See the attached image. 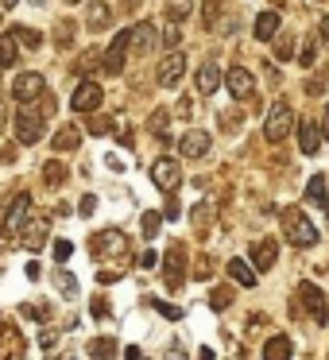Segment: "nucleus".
Returning a JSON list of instances; mask_svg holds the SVG:
<instances>
[{
  "label": "nucleus",
  "instance_id": "nucleus-15",
  "mask_svg": "<svg viewBox=\"0 0 329 360\" xmlns=\"http://www.w3.org/2000/svg\"><path fill=\"white\" fill-rule=\"evenodd\" d=\"M20 352H24V337L8 321H0V360H16Z\"/></svg>",
  "mask_w": 329,
  "mask_h": 360
},
{
  "label": "nucleus",
  "instance_id": "nucleus-6",
  "mask_svg": "<svg viewBox=\"0 0 329 360\" xmlns=\"http://www.w3.org/2000/svg\"><path fill=\"white\" fill-rule=\"evenodd\" d=\"M298 298H302V306L310 310V318L318 321V326H325L329 321V306H325V295H321L314 283H298Z\"/></svg>",
  "mask_w": 329,
  "mask_h": 360
},
{
  "label": "nucleus",
  "instance_id": "nucleus-39",
  "mask_svg": "<svg viewBox=\"0 0 329 360\" xmlns=\"http://www.w3.org/2000/svg\"><path fill=\"white\" fill-rule=\"evenodd\" d=\"M314 58H318V39L306 43V51L298 55V63H302V66H314Z\"/></svg>",
  "mask_w": 329,
  "mask_h": 360
},
{
  "label": "nucleus",
  "instance_id": "nucleus-30",
  "mask_svg": "<svg viewBox=\"0 0 329 360\" xmlns=\"http://www.w3.org/2000/svg\"><path fill=\"white\" fill-rule=\"evenodd\" d=\"M12 39H16V43H24V47H43V35L39 32H35V27H16V32H12Z\"/></svg>",
  "mask_w": 329,
  "mask_h": 360
},
{
  "label": "nucleus",
  "instance_id": "nucleus-27",
  "mask_svg": "<svg viewBox=\"0 0 329 360\" xmlns=\"http://www.w3.org/2000/svg\"><path fill=\"white\" fill-rule=\"evenodd\" d=\"M16 58H20V51H16V39H12V32H8V35H0V70L16 66Z\"/></svg>",
  "mask_w": 329,
  "mask_h": 360
},
{
  "label": "nucleus",
  "instance_id": "nucleus-47",
  "mask_svg": "<svg viewBox=\"0 0 329 360\" xmlns=\"http://www.w3.org/2000/svg\"><path fill=\"white\" fill-rule=\"evenodd\" d=\"M70 39H74V27L63 24V27H58V43H70Z\"/></svg>",
  "mask_w": 329,
  "mask_h": 360
},
{
  "label": "nucleus",
  "instance_id": "nucleus-44",
  "mask_svg": "<svg viewBox=\"0 0 329 360\" xmlns=\"http://www.w3.org/2000/svg\"><path fill=\"white\" fill-rule=\"evenodd\" d=\"M47 306H24V318H47Z\"/></svg>",
  "mask_w": 329,
  "mask_h": 360
},
{
  "label": "nucleus",
  "instance_id": "nucleus-11",
  "mask_svg": "<svg viewBox=\"0 0 329 360\" xmlns=\"http://www.w3.org/2000/svg\"><path fill=\"white\" fill-rule=\"evenodd\" d=\"M155 39H159V32H155V24L151 20H140V24L128 32V51H155Z\"/></svg>",
  "mask_w": 329,
  "mask_h": 360
},
{
  "label": "nucleus",
  "instance_id": "nucleus-37",
  "mask_svg": "<svg viewBox=\"0 0 329 360\" xmlns=\"http://www.w3.org/2000/svg\"><path fill=\"white\" fill-rule=\"evenodd\" d=\"M167 120H171V112H167V109H159L155 117H151V132H155V136H163V132H167Z\"/></svg>",
  "mask_w": 329,
  "mask_h": 360
},
{
  "label": "nucleus",
  "instance_id": "nucleus-7",
  "mask_svg": "<svg viewBox=\"0 0 329 360\" xmlns=\"http://www.w3.org/2000/svg\"><path fill=\"white\" fill-rule=\"evenodd\" d=\"M39 136H43V112H35V109L16 112V140L20 143H39Z\"/></svg>",
  "mask_w": 329,
  "mask_h": 360
},
{
  "label": "nucleus",
  "instance_id": "nucleus-40",
  "mask_svg": "<svg viewBox=\"0 0 329 360\" xmlns=\"http://www.w3.org/2000/svg\"><path fill=\"white\" fill-rule=\"evenodd\" d=\"M179 39H182L179 24H171V27H167V32H163V43H167V47H179Z\"/></svg>",
  "mask_w": 329,
  "mask_h": 360
},
{
  "label": "nucleus",
  "instance_id": "nucleus-31",
  "mask_svg": "<svg viewBox=\"0 0 329 360\" xmlns=\"http://www.w3.org/2000/svg\"><path fill=\"white\" fill-rule=\"evenodd\" d=\"M209 306L213 310H225V306H233V287H217L209 295Z\"/></svg>",
  "mask_w": 329,
  "mask_h": 360
},
{
  "label": "nucleus",
  "instance_id": "nucleus-42",
  "mask_svg": "<svg viewBox=\"0 0 329 360\" xmlns=\"http://www.w3.org/2000/svg\"><path fill=\"white\" fill-rule=\"evenodd\" d=\"M159 314H163L167 321H179V318H182V310H179V306H167V302H159Z\"/></svg>",
  "mask_w": 329,
  "mask_h": 360
},
{
  "label": "nucleus",
  "instance_id": "nucleus-50",
  "mask_svg": "<svg viewBox=\"0 0 329 360\" xmlns=\"http://www.w3.org/2000/svg\"><path fill=\"white\" fill-rule=\"evenodd\" d=\"M155 259H159L155 252H143V256H140V267H155Z\"/></svg>",
  "mask_w": 329,
  "mask_h": 360
},
{
  "label": "nucleus",
  "instance_id": "nucleus-14",
  "mask_svg": "<svg viewBox=\"0 0 329 360\" xmlns=\"http://www.w3.org/2000/svg\"><path fill=\"white\" fill-rule=\"evenodd\" d=\"M124 58H128V32H120L117 39H112V47L101 55V66L109 74H120V70H124Z\"/></svg>",
  "mask_w": 329,
  "mask_h": 360
},
{
  "label": "nucleus",
  "instance_id": "nucleus-3",
  "mask_svg": "<svg viewBox=\"0 0 329 360\" xmlns=\"http://www.w3.org/2000/svg\"><path fill=\"white\" fill-rule=\"evenodd\" d=\"M151 182H155L159 190H167V194H174V190L182 186V167L174 163V159H155V163H151Z\"/></svg>",
  "mask_w": 329,
  "mask_h": 360
},
{
  "label": "nucleus",
  "instance_id": "nucleus-36",
  "mask_svg": "<svg viewBox=\"0 0 329 360\" xmlns=\"http://www.w3.org/2000/svg\"><path fill=\"white\" fill-rule=\"evenodd\" d=\"M155 233H159V213H143V236L155 240Z\"/></svg>",
  "mask_w": 329,
  "mask_h": 360
},
{
  "label": "nucleus",
  "instance_id": "nucleus-10",
  "mask_svg": "<svg viewBox=\"0 0 329 360\" xmlns=\"http://www.w3.org/2000/svg\"><path fill=\"white\" fill-rule=\"evenodd\" d=\"M97 105H101V86H97V82H82L70 97V109L74 112H93Z\"/></svg>",
  "mask_w": 329,
  "mask_h": 360
},
{
  "label": "nucleus",
  "instance_id": "nucleus-53",
  "mask_svg": "<svg viewBox=\"0 0 329 360\" xmlns=\"http://www.w3.org/2000/svg\"><path fill=\"white\" fill-rule=\"evenodd\" d=\"M198 360H217V356H213V349H202V352H198Z\"/></svg>",
  "mask_w": 329,
  "mask_h": 360
},
{
  "label": "nucleus",
  "instance_id": "nucleus-26",
  "mask_svg": "<svg viewBox=\"0 0 329 360\" xmlns=\"http://www.w3.org/2000/svg\"><path fill=\"white\" fill-rule=\"evenodd\" d=\"M117 341H112V337H97V341H89V356L93 360H112L117 356Z\"/></svg>",
  "mask_w": 329,
  "mask_h": 360
},
{
  "label": "nucleus",
  "instance_id": "nucleus-49",
  "mask_svg": "<svg viewBox=\"0 0 329 360\" xmlns=\"http://www.w3.org/2000/svg\"><path fill=\"white\" fill-rule=\"evenodd\" d=\"M275 58H283V63L290 58V39H283V43H279V51H275Z\"/></svg>",
  "mask_w": 329,
  "mask_h": 360
},
{
  "label": "nucleus",
  "instance_id": "nucleus-28",
  "mask_svg": "<svg viewBox=\"0 0 329 360\" xmlns=\"http://www.w3.org/2000/svg\"><path fill=\"white\" fill-rule=\"evenodd\" d=\"M43 240H47V221H35L24 229V248H39Z\"/></svg>",
  "mask_w": 329,
  "mask_h": 360
},
{
  "label": "nucleus",
  "instance_id": "nucleus-41",
  "mask_svg": "<svg viewBox=\"0 0 329 360\" xmlns=\"http://www.w3.org/2000/svg\"><path fill=\"white\" fill-rule=\"evenodd\" d=\"M93 210H97V198H93V194H86V198H82V205H78V213H82V217H89Z\"/></svg>",
  "mask_w": 329,
  "mask_h": 360
},
{
  "label": "nucleus",
  "instance_id": "nucleus-13",
  "mask_svg": "<svg viewBox=\"0 0 329 360\" xmlns=\"http://www.w3.org/2000/svg\"><path fill=\"white\" fill-rule=\"evenodd\" d=\"M209 143H213L209 132H202V128H190V132L179 140V151H182L186 159H202L205 151H209Z\"/></svg>",
  "mask_w": 329,
  "mask_h": 360
},
{
  "label": "nucleus",
  "instance_id": "nucleus-34",
  "mask_svg": "<svg viewBox=\"0 0 329 360\" xmlns=\"http://www.w3.org/2000/svg\"><path fill=\"white\" fill-rule=\"evenodd\" d=\"M86 128H89L93 136H105V132L112 128V120H109V117H89V120H86Z\"/></svg>",
  "mask_w": 329,
  "mask_h": 360
},
{
  "label": "nucleus",
  "instance_id": "nucleus-8",
  "mask_svg": "<svg viewBox=\"0 0 329 360\" xmlns=\"http://www.w3.org/2000/svg\"><path fill=\"white\" fill-rule=\"evenodd\" d=\"M275 256H279V240H275V236H259V240L252 244V271L275 267Z\"/></svg>",
  "mask_w": 329,
  "mask_h": 360
},
{
  "label": "nucleus",
  "instance_id": "nucleus-45",
  "mask_svg": "<svg viewBox=\"0 0 329 360\" xmlns=\"http://www.w3.org/2000/svg\"><path fill=\"white\" fill-rule=\"evenodd\" d=\"M321 89H325V82H321V78H310V82H306V94H310V97H318Z\"/></svg>",
  "mask_w": 329,
  "mask_h": 360
},
{
  "label": "nucleus",
  "instance_id": "nucleus-1",
  "mask_svg": "<svg viewBox=\"0 0 329 360\" xmlns=\"http://www.w3.org/2000/svg\"><path fill=\"white\" fill-rule=\"evenodd\" d=\"M283 236H287L295 248H310V244H318L321 240V233H318V225H314L310 217H306L298 205H290V210H283Z\"/></svg>",
  "mask_w": 329,
  "mask_h": 360
},
{
  "label": "nucleus",
  "instance_id": "nucleus-5",
  "mask_svg": "<svg viewBox=\"0 0 329 360\" xmlns=\"http://www.w3.org/2000/svg\"><path fill=\"white\" fill-rule=\"evenodd\" d=\"M89 248H93V256H120V252H128V236L120 229H105L89 240Z\"/></svg>",
  "mask_w": 329,
  "mask_h": 360
},
{
  "label": "nucleus",
  "instance_id": "nucleus-12",
  "mask_svg": "<svg viewBox=\"0 0 329 360\" xmlns=\"http://www.w3.org/2000/svg\"><path fill=\"white\" fill-rule=\"evenodd\" d=\"M12 97L24 105H32L35 97H43V78L39 74H20L16 82H12Z\"/></svg>",
  "mask_w": 329,
  "mask_h": 360
},
{
  "label": "nucleus",
  "instance_id": "nucleus-56",
  "mask_svg": "<svg viewBox=\"0 0 329 360\" xmlns=\"http://www.w3.org/2000/svg\"><path fill=\"white\" fill-rule=\"evenodd\" d=\"M51 360H70V356H51Z\"/></svg>",
  "mask_w": 329,
  "mask_h": 360
},
{
  "label": "nucleus",
  "instance_id": "nucleus-9",
  "mask_svg": "<svg viewBox=\"0 0 329 360\" xmlns=\"http://www.w3.org/2000/svg\"><path fill=\"white\" fill-rule=\"evenodd\" d=\"M182 70H186V55H182V51H171V55L159 63V86L174 89V86H179V78H182Z\"/></svg>",
  "mask_w": 329,
  "mask_h": 360
},
{
  "label": "nucleus",
  "instance_id": "nucleus-48",
  "mask_svg": "<svg viewBox=\"0 0 329 360\" xmlns=\"http://www.w3.org/2000/svg\"><path fill=\"white\" fill-rule=\"evenodd\" d=\"M179 217H182L179 202H167V221H179Z\"/></svg>",
  "mask_w": 329,
  "mask_h": 360
},
{
  "label": "nucleus",
  "instance_id": "nucleus-20",
  "mask_svg": "<svg viewBox=\"0 0 329 360\" xmlns=\"http://www.w3.org/2000/svg\"><path fill=\"white\" fill-rule=\"evenodd\" d=\"M290 356H295L290 337H271V341L264 345V360H290Z\"/></svg>",
  "mask_w": 329,
  "mask_h": 360
},
{
  "label": "nucleus",
  "instance_id": "nucleus-25",
  "mask_svg": "<svg viewBox=\"0 0 329 360\" xmlns=\"http://www.w3.org/2000/svg\"><path fill=\"white\" fill-rule=\"evenodd\" d=\"M217 86H221V74H217V66H213V63H205L202 70H198V94H213Z\"/></svg>",
  "mask_w": 329,
  "mask_h": 360
},
{
  "label": "nucleus",
  "instance_id": "nucleus-46",
  "mask_svg": "<svg viewBox=\"0 0 329 360\" xmlns=\"http://www.w3.org/2000/svg\"><path fill=\"white\" fill-rule=\"evenodd\" d=\"M213 20H217V0H205V24L213 27Z\"/></svg>",
  "mask_w": 329,
  "mask_h": 360
},
{
  "label": "nucleus",
  "instance_id": "nucleus-43",
  "mask_svg": "<svg viewBox=\"0 0 329 360\" xmlns=\"http://www.w3.org/2000/svg\"><path fill=\"white\" fill-rule=\"evenodd\" d=\"M89 310H93V318H109V302H105V298H93Z\"/></svg>",
  "mask_w": 329,
  "mask_h": 360
},
{
  "label": "nucleus",
  "instance_id": "nucleus-51",
  "mask_svg": "<svg viewBox=\"0 0 329 360\" xmlns=\"http://www.w3.org/2000/svg\"><path fill=\"white\" fill-rule=\"evenodd\" d=\"M97 279H101V283H117V279H120V271H101Z\"/></svg>",
  "mask_w": 329,
  "mask_h": 360
},
{
  "label": "nucleus",
  "instance_id": "nucleus-23",
  "mask_svg": "<svg viewBox=\"0 0 329 360\" xmlns=\"http://www.w3.org/2000/svg\"><path fill=\"white\" fill-rule=\"evenodd\" d=\"M78 140H82V132L74 124H66V128H58V132H55V143H51V148H55V151H78Z\"/></svg>",
  "mask_w": 329,
  "mask_h": 360
},
{
  "label": "nucleus",
  "instance_id": "nucleus-35",
  "mask_svg": "<svg viewBox=\"0 0 329 360\" xmlns=\"http://www.w3.org/2000/svg\"><path fill=\"white\" fill-rule=\"evenodd\" d=\"M93 66H101V51H97V55H82L78 63H74V70L86 74V70H93Z\"/></svg>",
  "mask_w": 329,
  "mask_h": 360
},
{
  "label": "nucleus",
  "instance_id": "nucleus-55",
  "mask_svg": "<svg viewBox=\"0 0 329 360\" xmlns=\"http://www.w3.org/2000/svg\"><path fill=\"white\" fill-rule=\"evenodd\" d=\"M20 0H0V8H16Z\"/></svg>",
  "mask_w": 329,
  "mask_h": 360
},
{
  "label": "nucleus",
  "instance_id": "nucleus-33",
  "mask_svg": "<svg viewBox=\"0 0 329 360\" xmlns=\"http://www.w3.org/2000/svg\"><path fill=\"white\" fill-rule=\"evenodd\" d=\"M55 283H58V290H66V295H74V290H78V279H74L70 271H55Z\"/></svg>",
  "mask_w": 329,
  "mask_h": 360
},
{
  "label": "nucleus",
  "instance_id": "nucleus-17",
  "mask_svg": "<svg viewBox=\"0 0 329 360\" xmlns=\"http://www.w3.org/2000/svg\"><path fill=\"white\" fill-rule=\"evenodd\" d=\"M27 213H32V194H16L8 205V213H4V229H24Z\"/></svg>",
  "mask_w": 329,
  "mask_h": 360
},
{
  "label": "nucleus",
  "instance_id": "nucleus-29",
  "mask_svg": "<svg viewBox=\"0 0 329 360\" xmlns=\"http://www.w3.org/2000/svg\"><path fill=\"white\" fill-rule=\"evenodd\" d=\"M190 12H194V0H171V4H167V20H171V24H182Z\"/></svg>",
  "mask_w": 329,
  "mask_h": 360
},
{
  "label": "nucleus",
  "instance_id": "nucleus-18",
  "mask_svg": "<svg viewBox=\"0 0 329 360\" xmlns=\"http://www.w3.org/2000/svg\"><path fill=\"white\" fill-rule=\"evenodd\" d=\"M298 148H302L306 155H314V151L321 148V124L314 117H306L302 128H298Z\"/></svg>",
  "mask_w": 329,
  "mask_h": 360
},
{
  "label": "nucleus",
  "instance_id": "nucleus-16",
  "mask_svg": "<svg viewBox=\"0 0 329 360\" xmlns=\"http://www.w3.org/2000/svg\"><path fill=\"white\" fill-rule=\"evenodd\" d=\"M225 86H228V94H233L236 101H248L252 97V74L244 70V66H233L228 78H225Z\"/></svg>",
  "mask_w": 329,
  "mask_h": 360
},
{
  "label": "nucleus",
  "instance_id": "nucleus-2",
  "mask_svg": "<svg viewBox=\"0 0 329 360\" xmlns=\"http://www.w3.org/2000/svg\"><path fill=\"white\" fill-rule=\"evenodd\" d=\"M290 128H295V109H290L287 101H275L271 112H267V124H264V136L271 143H283L290 136Z\"/></svg>",
  "mask_w": 329,
  "mask_h": 360
},
{
  "label": "nucleus",
  "instance_id": "nucleus-22",
  "mask_svg": "<svg viewBox=\"0 0 329 360\" xmlns=\"http://www.w3.org/2000/svg\"><path fill=\"white\" fill-rule=\"evenodd\" d=\"M275 32H279V16H275V12H259L256 16V39L267 43V39H275Z\"/></svg>",
  "mask_w": 329,
  "mask_h": 360
},
{
  "label": "nucleus",
  "instance_id": "nucleus-32",
  "mask_svg": "<svg viewBox=\"0 0 329 360\" xmlns=\"http://www.w3.org/2000/svg\"><path fill=\"white\" fill-rule=\"evenodd\" d=\"M63 179H66L63 163H47V167H43V182H47V186H58Z\"/></svg>",
  "mask_w": 329,
  "mask_h": 360
},
{
  "label": "nucleus",
  "instance_id": "nucleus-57",
  "mask_svg": "<svg viewBox=\"0 0 329 360\" xmlns=\"http://www.w3.org/2000/svg\"><path fill=\"white\" fill-rule=\"evenodd\" d=\"M66 4H78V0H66Z\"/></svg>",
  "mask_w": 329,
  "mask_h": 360
},
{
  "label": "nucleus",
  "instance_id": "nucleus-54",
  "mask_svg": "<svg viewBox=\"0 0 329 360\" xmlns=\"http://www.w3.org/2000/svg\"><path fill=\"white\" fill-rule=\"evenodd\" d=\"M321 39H329V16L321 20Z\"/></svg>",
  "mask_w": 329,
  "mask_h": 360
},
{
  "label": "nucleus",
  "instance_id": "nucleus-24",
  "mask_svg": "<svg viewBox=\"0 0 329 360\" xmlns=\"http://www.w3.org/2000/svg\"><path fill=\"white\" fill-rule=\"evenodd\" d=\"M306 202L318 205V210H329L325 205V179H321V174H314V179L306 182Z\"/></svg>",
  "mask_w": 329,
  "mask_h": 360
},
{
  "label": "nucleus",
  "instance_id": "nucleus-21",
  "mask_svg": "<svg viewBox=\"0 0 329 360\" xmlns=\"http://www.w3.org/2000/svg\"><path fill=\"white\" fill-rule=\"evenodd\" d=\"M225 271L233 275V283H240V287H256V271L248 267V259H228Z\"/></svg>",
  "mask_w": 329,
  "mask_h": 360
},
{
  "label": "nucleus",
  "instance_id": "nucleus-19",
  "mask_svg": "<svg viewBox=\"0 0 329 360\" xmlns=\"http://www.w3.org/2000/svg\"><path fill=\"white\" fill-rule=\"evenodd\" d=\"M109 24H112V8H109V4H89V12H86V27H89V32H105Z\"/></svg>",
  "mask_w": 329,
  "mask_h": 360
},
{
  "label": "nucleus",
  "instance_id": "nucleus-4",
  "mask_svg": "<svg viewBox=\"0 0 329 360\" xmlns=\"http://www.w3.org/2000/svg\"><path fill=\"white\" fill-rule=\"evenodd\" d=\"M163 279H167L171 290H179L182 279H186V248H182V244H174V248L163 256Z\"/></svg>",
  "mask_w": 329,
  "mask_h": 360
},
{
  "label": "nucleus",
  "instance_id": "nucleus-52",
  "mask_svg": "<svg viewBox=\"0 0 329 360\" xmlns=\"http://www.w3.org/2000/svg\"><path fill=\"white\" fill-rule=\"evenodd\" d=\"M167 360H186V352H182V349H179V345H174V349H171V352H167Z\"/></svg>",
  "mask_w": 329,
  "mask_h": 360
},
{
  "label": "nucleus",
  "instance_id": "nucleus-38",
  "mask_svg": "<svg viewBox=\"0 0 329 360\" xmlns=\"http://www.w3.org/2000/svg\"><path fill=\"white\" fill-rule=\"evenodd\" d=\"M70 256H74V244L70 240H55V259H58V264H66Z\"/></svg>",
  "mask_w": 329,
  "mask_h": 360
}]
</instances>
